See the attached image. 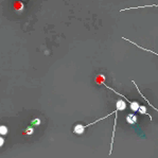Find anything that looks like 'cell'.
Instances as JSON below:
<instances>
[{
  "instance_id": "6da1fadb",
  "label": "cell",
  "mask_w": 158,
  "mask_h": 158,
  "mask_svg": "<svg viewBox=\"0 0 158 158\" xmlns=\"http://www.w3.org/2000/svg\"><path fill=\"white\" fill-rule=\"evenodd\" d=\"M110 115H112V112H110ZM109 115H107V116H104L103 118H100V119H98V120H96L94 122H91V123H89V124H86V125H83V124H77L73 128V133L74 134H77V135H82L83 133H84V130H85V128H88V126H90V125H93V124H96V123H98L99 121H102V120H104V119H106L107 117H108Z\"/></svg>"
},
{
  "instance_id": "7a4b0ae2",
  "label": "cell",
  "mask_w": 158,
  "mask_h": 158,
  "mask_svg": "<svg viewBox=\"0 0 158 158\" xmlns=\"http://www.w3.org/2000/svg\"><path fill=\"white\" fill-rule=\"evenodd\" d=\"M137 116L134 115V114H128V116H126V122L128 123V124H136L137 123Z\"/></svg>"
},
{
  "instance_id": "3957f363",
  "label": "cell",
  "mask_w": 158,
  "mask_h": 158,
  "mask_svg": "<svg viewBox=\"0 0 158 158\" xmlns=\"http://www.w3.org/2000/svg\"><path fill=\"white\" fill-rule=\"evenodd\" d=\"M116 108H117L118 110H124L125 108H126V103H125V101H123V100H119V101H117V103H116Z\"/></svg>"
},
{
  "instance_id": "277c9868",
  "label": "cell",
  "mask_w": 158,
  "mask_h": 158,
  "mask_svg": "<svg viewBox=\"0 0 158 158\" xmlns=\"http://www.w3.org/2000/svg\"><path fill=\"white\" fill-rule=\"evenodd\" d=\"M157 8L158 4H153V5H141V7H132V8H128V9H122L121 12L123 11H130V10H136V9H143V8Z\"/></svg>"
},
{
  "instance_id": "5b68a950",
  "label": "cell",
  "mask_w": 158,
  "mask_h": 158,
  "mask_svg": "<svg viewBox=\"0 0 158 158\" xmlns=\"http://www.w3.org/2000/svg\"><path fill=\"white\" fill-rule=\"evenodd\" d=\"M122 39H125L126 41H128V43H133V45H135L137 48H140L141 50H144V51H146V52H152L153 54H155V55H157L158 56V53H156V52H154V51H152V50H149V49H146V48H143V47H141V46H138L137 43H134V41H130V39H128V38H125V37H123Z\"/></svg>"
},
{
  "instance_id": "8992f818",
  "label": "cell",
  "mask_w": 158,
  "mask_h": 158,
  "mask_svg": "<svg viewBox=\"0 0 158 158\" xmlns=\"http://www.w3.org/2000/svg\"><path fill=\"white\" fill-rule=\"evenodd\" d=\"M132 82H133V83H134V85H135V86H136V89H137V90H138V92H139V93H140V96H141V97H142V99H143V100H144V101H146V102H148V104H149V105H150V106H151V107H152V108H153V109H155V110H156V112H158V109H157V108H156V107H154V106H153V105L151 104V103H150V102H149V100H148V99H146V98H145V97H144V96H143V94H142V93H141V91H140V90L138 89V86H137V84H136V82H135V81H132Z\"/></svg>"
},
{
  "instance_id": "52a82bcc",
  "label": "cell",
  "mask_w": 158,
  "mask_h": 158,
  "mask_svg": "<svg viewBox=\"0 0 158 158\" xmlns=\"http://www.w3.org/2000/svg\"><path fill=\"white\" fill-rule=\"evenodd\" d=\"M138 112H140L141 115H148V116H150L148 114V112H146V107L144 106V105H139V108H138ZM150 119L151 120H153V118L151 117L150 116Z\"/></svg>"
},
{
  "instance_id": "ba28073f",
  "label": "cell",
  "mask_w": 158,
  "mask_h": 158,
  "mask_svg": "<svg viewBox=\"0 0 158 158\" xmlns=\"http://www.w3.org/2000/svg\"><path fill=\"white\" fill-rule=\"evenodd\" d=\"M130 108L133 112H138V108H139V103L137 101H132L130 103Z\"/></svg>"
},
{
  "instance_id": "9c48e42d",
  "label": "cell",
  "mask_w": 158,
  "mask_h": 158,
  "mask_svg": "<svg viewBox=\"0 0 158 158\" xmlns=\"http://www.w3.org/2000/svg\"><path fill=\"white\" fill-rule=\"evenodd\" d=\"M9 133V128L7 125H0V135L4 136Z\"/></svg>"
},
{
  "instance_id": "30bf717a",
  "label": "cell",
  "mask_w": 158,
  "mask_h": 158,
  "mask_svg": "<svg viewBox=\"0 0 158 158\" xmlns=\"http://www.w3.org/2000/svg\"><path fill=\"white\" fill-rule=\"evenodd\" d=\"M3 144H4V138H3L2 136L0 135V148H1Z\"/></svg>"
}]
</instances>
